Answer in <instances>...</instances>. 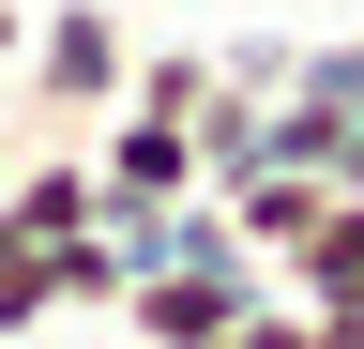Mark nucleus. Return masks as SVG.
<instances>
[{
  "mask_svg": "<svg viewBox=\"0 0 364 349\" xmlns=\"http://www.w3.org/2000/svg\"><path fill=\"white\" fill-rule=\"evenodd\" d=\"M122 76H136V16H122V0H46L31 46H16L0 137H91V122L122 107Z\"/></svg>",
  "mask_w": 364,
  "mask_h": 349,
  "instance_id": "nucleus-1",
  "label": "nucleus"
},
{
  "mask_svg": "<svg viewBox=\"0 0 364 349\" xmlns=\"http://www.w3.org/2000/svg\"><path fill=\"white\" fill-rule=\"evenodd\" d=\"M76 152H91V183H107V213H182V198H198V137L152 122V107H107Z\"/></svg>",
  "mask_w": 364,
  "mask_h": 349,
  "instance_id": "nucleus-2",
  "label": "nucleus"
},
{
  "mask_svg": "<svg viewBox=\"0 0 364 349\" xmlns=\"http://www.w3.org/2000/svg\"><path fill=\"white\" fill-rule=\"evenodd\" d=\"M0 228H31V243L107 228V183H91V152H76V137H31V152H16V183H0Z\"/></svg>",
  "mask_w": 364,
  "mask_h": 349,
  "instance_id": "nucleus-3",
  "label": "nucleus"
},
{
  "mask_svg": "<svg viewBox=\"0 0 364 349\" xmlns=\"http://www.w3.org/2000/svg\"><path fill=\"white\" fill-rule=\"evenodd\" d=\"M182 137H198V198H228L243 167H273V92H243V76H213Z\"/></svg>",
  "mask_w": 364,
  "mask_h": 349,
  "instance_id": "nucleus-4",
  "label": "nucleus"
},
{
  "mask_svg": "<svg viewBox=\"0 0 364 349\" xmlns=\"http://www.w3.org/2000/svg\"><path fill=\"white\" fill-rule=\"evenodd\" d=\"M318 213H334V183H318V167H243V183H228V228H243L258 258H289Z\"/></svg>",
  "mask_w": 364,
  "mask_h": 349,
  "instance_id": "nucleus-5",
  "label": "nucleus"
},
{
  "mask_svg": "<svg viewBox=\"0 0 364 349\" xmlns=\"http://www.w3.org/2000/svg\"><path fill=\"white\" fill-rule=\"evenodd\" d=\"M349 289H364V198H334L289 258H273V304H349Z\"/></svg>",
  "mask_w": 364,
  "mask_h": 349,
  "instance_id": "nucleus-6",
  "label": "nucleus"
},
{
  "mask_svg": "<svg viewBox=\"0 0 364 349\" xmlns=\"http://www.w3.org/2000/svg\"><path fill=\"white\" fill-rule=\"evenodd\" d=\"M198 92H213V46H136V76H122V107H152V122H198Z\"/></svg>",
  "mask_w": 364,
  "mask_h": 349,
  "instance_id": "nucleus-7",
  "label": "nucleus"
},
{
  "mask_svg": "<svg viewBox=\"0 0 364 349\" xmlns=\"http://www.w3.org/2000/svg\"><path fill=\"white\" fill-rule=\"evenodd\" d=\"M46 319H61V274L31 228H0V334H46Z\"/></svg>",
  "mask_w": 364,
  "mask_h": 349,
  "instance_id": "nucleus-8",
  "label": "nucleus"
},
{
  "mask_svg": "<svg viewBox=\"0 0 364 349\" xmlns=\"http://www.w3.org/2000/svg\"><path fill=\"white\" fill-rule=\"evenodd\" d=\"M289 92H304V107H364V31H318V46H289Z\"/></svg>",
  "mask_w": 364,
  "mask_h": 349,
  "instance_id": "nucleus-9",
  "label": "nucleus"
},
{
  "mask_svg": "<svg viewBox=\"0 0 364 349\" xmlns=\"http://www.w3.org/2000/svg\"><path fill=\"white\" fill-rule=\"evenodd\" d=\"M289 46H304V31H228V46H213V76H243V92H289Z\"/></svg>",
  "mask_w": 364,
  "mask_h": 349,
  "instance_id": "nucleus-10",
  "label": "nucleus"
},
{
  "mask_svg": "<svg viewBox=\"0 0 364 349\" xmlns=\"http://www.w3.org/2000/svg\"><path fill=\"white\" fill-rule=\"evenodd\" d=\"M213 349H318V319H304V304H258V319H228Z\"/></svg>",
  "mask_w": 364,
  "mask_h": 349,
  "instance_id": "nucleus-11",
  "label": "nucleus"
},
{
  "mask_svg": "<svg viewBox=\"0 0 364 349\" xmlns=\"http://www.w3.org/2000/svg\"><path fill=\"white\" fill-rule=\"evenodd\" d=\"M304 319H318V349H364V289L349 304H304Z\"/></svg>",
  "mask_w": 364,
  "mask_h": 349,
  "instance_id": "nucleus-12",
  "label": "nucleus"
},
{
  "mask_svg": "<svg viewBox=\"0 0 364 349\" xmlns=\"http://www.w3.org/2000/svg\"><path fill=\"white\" fill-rule=\"evenodd\" d=\"M334 198H364V107H349V137H334Z\"/></svg>",
  "mask_w": 364,
  "mask_h": 349,
  "instance_id": "nucleus-13",
  "label": "nucleus"
},
{
  "mask_svg": "<svg viewBox=\"0 0 364 349\" xmlns=\"http://www.w3.org/2000/svg\"><path fill=\"white\" fill-rule=\"evenodd\" d=\"M16 46H31V0H0V76H16Z\"/></svg>",
  "mask_w": 364,
  "mask_h": 349,
  "instance_id": "nucleus-14",
  "label": "nucleus"
},
{
  "mask_svg": "<svg viewBox=\"0 0 364 349\" xmlns=\"http://www.w3.org/2000/svg\"><path fill=\"white\" fill-rule=\"evenodd\" d=\"M0 183H16V137H0Z\"/></svg>",
  "mask_w": 364,
  "mask_h": 349,
  "instance_id": "nucleus-15",
  "label": "nucleus"
},
{
  "mask_svg": "<svg viewBox=\"0 0 364 349\" xmlns=\"http://www.w3.org/2000/svg\"><path fill=\"white\" fill-rule=\"evenodd\" d=\"M0 107H16V76H0Z\"/></svg>",
  "mask_w": 364,
  "mask_h": 349,
  "instance_id": "nucleus-16",
  "label": "nucleus"
}]
</instances>
